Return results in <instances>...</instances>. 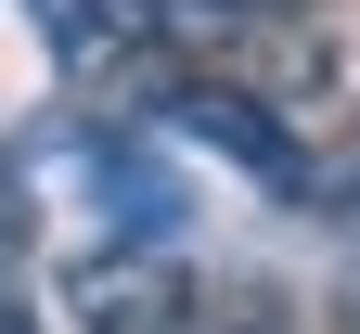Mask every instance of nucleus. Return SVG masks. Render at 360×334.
<instances>
[{
    "label": "nucleus",
    "mask_w": 360,
    "mask_h": 334,
    "mask_svg": "<svg viewBox=\"0 0 360 334\" xmlns=\"http://www.w3.org/2000/svg\"><path fill=\"white\" fill-rule=\"evenodd\" d=\"M0 334H39V321H26V296H0Z\"/></svg>",
    "instance_id": "7"
},
{
    "label": "nucleus",
    "mask_w": 360,
    "mask_h": 334,
    "mask_svg": "<svg viewBox=\"0 0 360 334\" xmlns=\"http://www.w3.org/2000/svg\"><path fill=\"white\" fill-rule=\"evenodd\" d=\"M0 231L180 245V231H193V180H180L142 129H103V116H39L13 155H0Z\"/></svg>",
    "instance_id": "1"
},
{
    "label": "nucleus",
    "mask_w": 360,
    "mask_h": 334,
    "mask_svg": "<svg viewBox=\"0 0 360 334\" xmlns=\"http://www.w3.org/2000/svg\"><path fill=\"white\" fill-rule=\"evenodd\" d=\"M155 116H167V141H193V155H232L257 193H283L296 206V180H309V141L283 129V103H270L257 77H180V90H155Z\"/></svg>",
    "instance_id": "2"
},
{
    "label": "nucleus",
    "mask_w": 360,
    "mask_h": 334,
    "mask_svg": "<svg viewBox=\"0 0 360 334\" xmlns=\"http://www.w3.org/2000/svg\"><path fill=\"white\" fill-rule=\"evenodd\" d=\"M180 334H283V283H257V270H193V321Z\"/></svg>",
    "instance_id": "6"
},
{
    "label": "nucleus",
    "mask_w": 360,
    "mask_h": 334,
    "mask_svg": "<svg viewBox=\"0 0 360 334\" xmlns=\"http://www.w3.org/2000/svg\"><path fill=\"white\" fill-rule=\"evenodd\" d=\"M155 39L193 65H245V77H283L322 52V0H155Z\"/></svg>",
    "instance_id": "4"
},
{
    "label": "nucleus",
    "mask_w": 360,
    "mask_h": 334,
    "mask_svg": "<svg viewBox=\"0 0 360 334\" xmlns=\"http://www.w3.org/2000/svg\"><path fill=\"white\" fill-rule=\"evenodd\" d=\"M65 321L77 334H180L193 321V270H180V245H77Z\"/></svg>",
    "instance_id": "3"
},
{
    "label": "nucleus",
    "mask_w": 360,
    "mask_h": 334,
    "mask_svg": "<svg viewBox=\"0 0 360 334\" xmlns=\"http://www.w3.org/2000/svg\"><path fill=\"white\" fill-rule=\"evenodd\" d=\"M26 39L65 77H129V65L167 52V39H155V0H26Z\"/></svg>",
    "instance_id": "5"
},
{
    "label": "nucleus",
    "mask_w": 360,
    "mask_h": 334,
    "mask_svg": "<svg viewBox=\"0 0 360 334\" xmlns=\"http://www.w3.org/2000/svg\"><path fill=\"white\" fill-rule=\"evenodd\" d=\"M335 321H347V334H360V283H347V296H335Z\"/></svg>",
    "instance_id": "8"
}]
</instances>
